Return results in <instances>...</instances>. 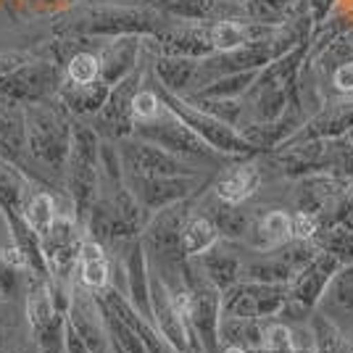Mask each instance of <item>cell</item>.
<instances>
[{
  "mask_svg": "<svg viewBox=\"0 0 353 353\" xmlns=\"http://www.w3.org/2000/svg\"><path fill=\"white\" fill-rule=\"evenodd\" d=\"M153 82H156V79H153ZM153 90H156V95L161 98V103L166 105L185 127H190L192 132L198 134L211 150H216L219 156H248V153H256V150L243 140V134L237 132L235 127H230V124H224L221 119L211 117L208 111L198 108L190 98H182V95H176V92H169V90L161 88L159 82L153 85Z\"/></svg>",
  "mask_w": 353,
  "mask_h": 353,
  "instance_id": "4",
  "label": "cell"
},
{
  "mask_svg": "<svg viewBox=\"0 0 353 353\" xmlns=\"http://www.w3.org/2000/svg\"><path fill=\"white\" fill-rule=\"evenodd\" d=\"M61 353H63V351H61Z\"/></svg>",
  "mask_w": 353,
  "mask_h": 353,
  "instance_id": "44",
  "label": "cell"
},
{
  "mask_svg": "<svg viewBox=\"0 0 353 353\" xmlns=\"http://www.w3.org/2000/svg\"><path fill=\"white\" fill-rule=\"evenodd\" d=\"M264 319L253 316H219V345H237L245 351L261 348Z\"/></svg>",
  "mask_w": 353,
  "mask_h": 353,
  "instance_id": "25",
  "label": "cell"
},
{
  "mask_svg": "<svg viewBox=\"0 0 353 353\" xmlns=\"http://www.w3.org/2000/svg\"><path fill=\"white\" fill-rule=\"evenodd\" d=\"M61 79H63V69L56 61L45 59V56H32L19 69L0 77V101H8L21 108L40 103L59 92Z\"/></svg>",
  "mask_w": 353,
  "mask_h": 353,
  "instance_id": "6",
  "label": "cell"
},
{
  "mask_svg": "<svg viewBox=\"0 0 353 353\" xmlns=\"http://www.w3.org/2000/svg\"><path fill=\"white\" fill-rule=\"evenodd\" d=\"M95 295L103 301L105 309L111 311L117 319H121V322L127 324L134 335L140 338V343L148 348V353H176L174 348L161 338V332L153 327V322H148L145 316H140V314L132 309V303L127 301V295L121 293V290H117L114 285H108L105 290H98Z\"/></svg>",
  "mask_w": 353,
  "mask_h": 353,
  "instance_id": "14",
  "label": "cell"
},
{
  "mask_svg": "<svg viewBox=\"0 0 353 353\" xmlns=\"http://www.w3.org/2000/svg\"><path fill=\"white\" fill-rule=\"evenodd\" d=\"M0 353H6V351H0Z\"/></svg>",
  "mask_w": 353,
  "mask_h": 353,
  "instance_id": "43",
  "label": "cell"
},
{
  "mask_svg": "<svg viewBox=\"0 0 353 353\" xmlns=\"http://www.w3.org/2000/svg\"><path fill=\"white\" fill-rule=\"evenodd\" d=\"M219 353H248L245 348H237V345H221Z\"/></svg>",
  "mask_w": 353,
  "mask_h": 353,
  "instance_id": "40",
  "label": "cell"
},
{
  "mask_svg": "<svg viewBox=\"0 0 353 353\" xmlns=\"http://www.w3.org/2000/svg\"><path fill=\"white\" fill-rule=\"evenodd\" d=\"M127 190L134 195V201L148 216L161 211V208L188 201L201 190L203 174H176V176H140V174H124Z\"/></svg>",
  "mask_w": 353,
  "mask_h": 353,
  "instance_id": "9",
  "label": "cell"
},
{
  "mask_svg": "<svg viewBox=\"0 0 353 353\" xmlns=\"http://www.w3.org/2000/svg\"><path fill=\"white\" fill-rule=\"evenodd\" d=\"M150 322L176 353H198L182 311L174 303L169 288L161 282V277L153 272H150Z\"/></svg>",
  "mask_w": 353,
  "mask_h": 353,
  "instance_id": "12",
  "label": "cell"
},
{
  "mask_svg": "<svg viewBox=\"0 0 353 353\" xmlns=\"http://www.w3.org/2000/svg\"><path fill=\"white\" fill-rule=\"evenodd\" d=\"M63 351V335L61 338L37 340V353H61Z\"/></svg>",
  "mask_w": 353,
  "mask_h": 353,
  "instance_id": "39",
  "label": "cell"
},
{
  "mask_svg": "<svg viewBox=\"0 0 353 353\" xmlns=\"http://www.w3.org/2000/svg\"><path fill=\"white\" fill-rule=\"evenodd\" d=\"M74 117L59 98L24 105V148L48 174H63L72 148Z\"/></svg>",
  "mask_w": 353,
  "mask_h": 353,
  "instance_id": "2",
  "label": "cell"
},
{
  "mask_svg": "<svg viewBox=\"0 0 353 353\" xmlns=\"http://www.w3.org/2000/svg\"><path fill=\"white\" fill-rule=\"evenodd\" d=\"M32 185H34V179L24 169H19L16 163L0 159V216L21 214Z\"/></svg>",
  "mask_w": 353,
  "mask_h": 353,
  "instance_id": "23",
  "label": "cell"
},
{
  "mask_svg": "<svg viewBox=\"0 0 353 353\" xmlns=\"http://www.w3.org/2000/svg\"><path fill=\"white\" fill-rule=\"evenodd\" d=\"M348 140H351V143H353V130H351V132H348Z\"/></svg>",
  "mask_w": 353,
  "mask_h": 353,
  "instance_id": "41",
  "label": "cell"
},
{
  "mask_svg": "<svg viewBox=\"0 0 353 353\" xmlns=\"http://www.w3.org/2000/svg\"><path fill=\"white\" fill-rule=\"evenodd\" d=\"M332 85L338 92H345V95H351L353 92V61H343L335 74H332Z\"/></svg>",
  "mask_w": 353,
  "mask_h": 353,
  "instance_id": "36",
  "label": "cell"
},
{
  "mask_svg": "<svg viewBox=\"0 0 353 353\" xmlns=\"http://www.w3.org/2000/svg\"><path fill=\"white\" fill-rule=\"evenodd\" d=\"M314 245L330 256H335L340 264H353V230H348L345 224L322 227L314 237Z\"/></svg>",
  "mask_w": 353,
  "mask_h": 353,
  "instance_id": "30",
  "label": "cell"
},
{
  "mask_svg": "<svg viewBox=\"0 0 353 353\" xmlns=\"http://www.w3.org/2000/svg\"><path fill=\"white\" fill-rule=\"evenodd\" d=\"M232 245H235V240H219L216 245H211L198 259H190L192 264L198 266V272L216 290H227L230 285H235L243 277V259L237 256V250Z\"/></svg>",
  "mask_w": 353,
  "mask_h": 353,
  "instance_id": "17",
  "label": "cell"
},
{
  "mask_svg": "<svg viewBox=\"0 0 353 353\" xmlns=\"http://www.w3.org/2000/svg\"><path fill=\"white\" fill-rule=\"evenodd\" d=\"M108 90L111 88L105 85L103 79H95L90 85H72V82L61 79L56 98L63 103V108L74 119H82V117H95L103 108L105 98H108Z\"/></svg>",
  "mask_w": 353,
  "mask_h": 353,
  "instance_id": "21",
  "label": "cell"
},
{
  "mask_svg": "<svg viewBox=\"0 0 353 353\" xmlns=\"http://www.w3.org/2000/svg\"><path fill=\"white\" fill-rule=\"evenodd\" d=\"M198 211H203L208 219L216 224L221 240H235V243H240L250 224V214L243 211V206L224 203V201L214 198V195H208L203 203H198Z\"/></svg>",
  "mask_w": 353,
  "mask_h": 353,
  "instance_id": "22",
  "label": "cell"
},
{
  "mask_svg": "<svg viewBox=\"0 0 353 353\" xmlns=\"http://www.w3.org/2000/svg\"><path fill=\"white\" fill-rule=\"evenodd\" d=\"M285 285L237 280L221 290V316H253V319H277L285 306Z\"/></svg>",
  "mask_w": 353,
  "mask_h": 353,
  "instance_id": "8",
  "label": "cell"
},
{
  "mask_svg": "<svg viewBox=\"0 0 353 353\" xmlns=\"http://www.w3.org/2000/svg\"><path fill=\"white\" fill-rule=\"evenodd\" d=\"M66 322L72 324V330L79 338L88 343L92 353H105L108 351V332H105L103 316L98 309L95 295L82 293V290H72V303L66 311Z\"/></svg>",
  "mask_w": 353,
  "mask_h": 353,
  "instance_id": "13",
  "label": "cell"
},
{
  "mask_svg": "<svg viewBox=\"0 0 353 353\" xmlns=\"http://www.w3.org/2000/svg\"><path fill=\"white\" fill-rule=\"evenodd\" d=\"M309 330L314 340V353H353L348 332H343L327 314L314 311L309 316Z\"/></svg>",
  "mask_w": 353,
  "mask_h": 353,
  "instance_id": "28",
  "label": "cell"
},
{
  "mask_svg": "<svg viewBox=\"0 0 353 353\" xmlns=\"http://www.w3.org/2000/svg\"><path fill=\"white\" fill-rule=\"evenodd\" d=\"M290 237V214L285 208H269L259 216H250V224L243 235V243L253 250H274Z\"/></svg>",
  "mask_w": 353,
  "mask_h": 353,
  "instance_id": "19",
  "label": "cell"
},
{
  "mask_svg": "<svg viewBox=\"0 0 353 353\" xmlns=\"http://www.w3.org/2000/svg\"><path fill=\"white\" fill-rule=\"evenodd\" d=\"M143 82H145V66L137 63L124 79H119L117 85H111L103 108L92 117L95 121L90 124L103 140L119 143V140H124V137H132V124H134L132 98Z\"/></svg>",
  "mask_w": 353,
  "mask_h": 353,
  "instance_id": "7",
  "label": "cell"
},
{
  "mask_svg": "<svg viewBox=\"0 0 353 353\" xmlns=\"http://www.w3.org/2000/svg\"><path fill=\"white\" fill-rule=\"evenodd\" d=\"M21 216H24V221L37 232V237L45 235V232L50 230V224L56 221V216H59V201H56V195L48 192L45 188H40V185L34 182L32 190L27 192Z\"/></svg>",
  "mask_w": 353,
  "mask_h": 353,
  "instance_id": "27",
  "label": "cell"
},
{
  "mask_svg": "<svg viewBox=\"0 0 353 353\" xmlns=\"http://www.w3.org/2000/svg\"><path fill=\"white\" fill-rule=\"evenodd\" d=\"M208 40L214 53H230L245 43H250V24L248 21H235V19H219L208 24Z\"/></svg>",
  "mask_w": 353,
  "mask_h": 353,
  "instance_id": "29",
  "label": "cell"
},
{
  "mask_svg": "<svg viewBox=\"0 0 353 353\" xmlns=\"http://www.w3.org/2000/svg\"><path fill=\"white\" fill-rule=\"evenodd\" d=\"M77 274H79V285L90 293L105 290L111 285V266L105 259L103 243H98L88 235L82 237L79 253H77Z\"/></svg>",
  "mask_w": 353,
  "mask_h": 353,
  "instance_id": "20",
  "label": "cell"
},
{
  "mask_svg": "<svg viewBox=\"0 0 353 353\" xmlns=\"http://www.w3.org/2000/svg\"><path fill=\"white\" fill-rule=\"evenodd\" d=\"M195 72H198V61L182 56H159L153 63V79L176 95H182L195 82Z\"/></svg>",
  "mask_w": 353,
  "mask_h": 353,
  "instance_id": "26",
  "label": "cell"
},
{
  "mask_svg": "<svg viewBox=\"0 0 353 353\" xmlns=\"http://www.w3.org/2000/svg\"><path fill=\"white\" fill-rule=\"evenodd\" d=\"M119 156H121L124 174H140V176L201 174L192 163L182 161L174 153L153 145V143H145V140H137V137L119 140Z\"/></svg>",
  "mask_w": 353,
  "mask_h": 353,
  "instance_id": "10",
  "label": "cell"
},
{
  "mask_svg": "<svg viewBox=\"0 0 353 353\" xmlns=\"http://www.w3.org/2000/svg\"><path fill=\"white\" fill-rule=\"evenodd\" d=\"M63 353H92L88 348V343L74 332L69 322H63Z\"/></svg>",
  "mask_w": 353,
  "mask_h": 353,
  "instance_id": "37",
  "label": "cell"
},
{
  "mask_svg": "<svg viewBox=\"0 0 353 353\" xmlns=\"http://www.w3.org/2000/svg\"><path fill=\"white\" fill-rule=\"evenodd\" d=\"M166 24L153 8L140 6H85L79 11L61 16L53 24L56 37H124V34H159Z\"/></svg>",
  "mask_w": 353,
  "mask_h": 353,
  "instance_id": "1",
  "label": "cell"
},
{
  "mask_svg": "<svg viewBox=\"0 0 353 353\" xmlns=\"http://www.w3.org/2000/svg\"><path fill=\"white\" fill-rule=\"evenodd\" d=\"M0 159H6V161L16 163L19 169H24V166H21V156H19V153H14V150H11V145H8L3 137H0ZM24 172H27V169H24ZM27 174H30V172H27ZM32 179H34V176H32ZM34 182H37V179H34ZM37 185H40V182H37Z\"/></svg>",
  "mask_w": 353,
  "mask_h": 353,
  "instance_id": "38",
  "label": "cell"
},
{
  "mask_svg": "<svg viewBox=\"0 0 353 353\" xmlns=\"http://www.w3.org/2000/svg\"><path fill=\"white\" fill-rule=\"evenodd\" d=\"M143 34H124V37H111L108 43L101 45L98 61H101V79L105 85H117L119 79H124L140 63L143 53Z\"/></svg>",
  "mask_w": 353,
  "mask_h": 353,
  "instance_id": "16",
  "label": "cell"
},
{
  "mask_svg": "<svg viewBox=\"0 0 353 353\" xmlns=\"http://www.w3.org/2000/svg\"><path fill=\"white\" fill-rule=\"evenodd\" d=\"M161 105L163 103H161V98L156 95V90L140 85V90L134 92V98H132V119L134 121H148V119H153L161 111Z\"/></svg>",
  "mask_w": 353,
  "mask_h": 353,
  "instance_id": "33",
  "label": "cell"
},
{
  "mask_svg": "<svg viewBox=\"0 0 353 353\" xmlns=\"http://www.w3.org/2000/svg\"><path fill=\"white\" fill-rule=\"evenodd\" d=\"M124 280H127V301L132 309L150 322V266H148L145 250L140 237L130 240L127 256H124Z\"/></svg>",
  "mask_w": 353,
  "mask_h": 353,
  "instance_id": "18",
  "label": "cell"
},
{
  "mask_svg": "<svg viewBox=\"0 0 353 353\" xmlns=\"http://www.w3.org/2000/svg\"><path fill=\"white\" fill-rule=\"evenodd\" d=\"M319 219L309 214V211H295L290 214V237L293 240H303V243H314V237L319 232Z\"/></svg>",
  "mask_w": 353,
  "mask_h": 353,
  "instance_id": "34",
  "label": "cell"
},
{
  "mask_svg": "<svg viewBox=\"0 0 353 353\" xmlns=\"http://www.w3.org/2000/svg\"><path fill=\"white\" fill-rule=\"evenodd\" d=\"M219 240L221 235L216 224L203 211H190V216L185 219V227H182V235H179V250L185 259H198Z\"/></svg>",
  "mask_w": 353,
  "mask_h": 353,
  "instance_id": "24",
  "label": "cell"
},
{
  "mask_svg": "<svg viewBox=\"0 0 353 353\" xmlns=\"http://www.w3.org/2000/svg\"><path fill=\"white\" fill-rule=\"evenodd\" d=\"M63 79L72 82V85H90V82L101 79L98 50H92V48L77 50L72 59L63 63Z\"/></svg>",
  "mask_w": 353,
  "mask_h": 353,
  "instance_id": "31",
  "label": "cell"
},
{
  "mask_svg": "<svg viewBox=\"0 0 353 353\" xmlns=\"http://www.w3.org/2000/svg\"><path fill=\"white\" fill-rule=\"evenodd\" d=\"M332 303L338 309L353 311V264H340L338 272L330 277L327 290L322 295V303Z\"/></svg>",
  "mask_w": 353,
  "mask_h": 353,
  "instance_id": "32",
  "label": "cell"
},
{
  "mask_svg": "<svg viewBox=\"0 0 353 353\" xmlns=\"http://www.w3.org/2000/svg\"><path fill=\"white\" fill-rule=\"evenodd\" d=\"M82 227L77 224L72 214H61L56 221L50 224V230L40 235V248L45 256V266L48 274L53 280H69L74 269H77V253H79V243H82Z\"/></svg>",
  "mask_w": 353,
  "mask_h": 353,
  "instance_id": "11",
  "label": "cell"
},
{
  "mask_svg": "<svg viewBox=\"0 0 353 353\" xmlns=\"http://www.w3.org/2000/svg\"><path fill=\"white\" fill-rule=\"evenodd\" d=\"M98 148H101V134L90 124H82L74 119L72 124V148L69 159L63 166V185L69 195L74 219L79 227L88 219L90 206L95 203L98 190H101V169H98Z\"/></svg>",
  "mask_w": 353,
  "mask_h": 353,
  "instance_id": "3",
  "label": "cell"
},
{
  "mask_svg": "<svg viewBox=\"0 0 353 353\" xmlns=\"http://www.w3.org/2000/svg\"><path fill=\"white\" fill-rule=\"evenodd\" d=\"M19 277L21 272H16L6 259V248L0 245V298H14L19 290Z\"/></svg>",
  "mask_w": 353,
  "mask_h": 353,
  "instance_id": "35",
  "label": "cell"
},
{
  "mask_svg": "<svg viewBox=\"0 0 353 353\" xmlns=\"http://www.w3.org/2000/svg\"><path fill=\"white\" fill-rule=\"evenodd\" d=\"M132 137L163 148V150L179 156L182 161L192 163V166H195V163H214L219 159V153L211 150L198 134L192 132L190 127H185L166 105H161V111L153 119H148V121H134Z\"/></svg>",
  "mask_w": 353,
  "mask_h": 353,
  "instance_id": "5",
  "label": "cell"
},
{
  "mask_svg": "<svg viewBox=\"0 0 353 353\" xmlns=\"http://www.w3.org/2000/svg\"><path fill=\"white\" fill-rule=\"evenodd\" d=\"M261 163L256 161H240L232 166H224L221 174L214 179L211 185V195L219 198L224 203H232V206H243L248 198H253L259 188H261Z\"/></svg>",
  "mask_w": 353,
  "mask_h": 353,
  "instance_id": "15",
  "label": "cell"
},
{
  "mask_svg": "<svg viewBox=\"0 0 353 353\" xmlns=\"http://www.w3.org/2000/svg\"><path fill=\"white\" fill-rule=\"evenodd\" d=\"M348 338H351V343H353V330H351V332H348Z\"/></svg>",
  "mask_w": 353,
  "mask_h": 353,
  "instance_id": "42",
  "label": "cell"
}]
</instances>
